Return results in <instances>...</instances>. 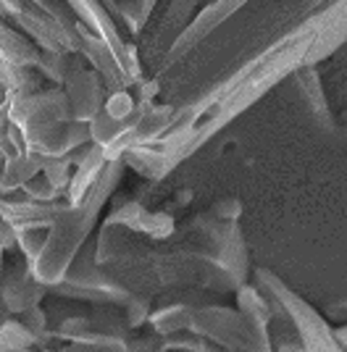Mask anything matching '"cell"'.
Masks as SVG:
<instances>
[{"label": "cell", "instance_id": "obj_18", "mask_svg": "<svg viewBox=\"0 0 347 352\" xmlns=\"http://www.w3.org/2000/svg\"><path fill=\"white\" fill-rule=\"evenodd\" d=\"M8 100H11V95H8L6 89L0 87V105H3V103H8Z\"/></svg>", "mask_w": 347, "mask_h": 352}, {"label": "cell", "instance_id": "obj_8", "mask_svg": "<svg viewBox=\"0 0 347 352\" xmlns=\"http://www.w3.org/2000/svg\"><path fill=\"white\" fill-rule=\"evenodd\" d=\"M105 166H108V161H105V155H103V147L95 145V150L90 153V158L74 168L72 184H69V190H66V203H69V206H79V203L85 200L87 192L92 190V184L101 179Z\"/></svg>", "mask_w": 347, "mask_h": 352}, {"label": "cell", "instance_id": "obj_10", "mask_svg": "<svg viewBox=\"0 0 347 352\" xmlns=\"http://www.w3.org/2000/svg\"><path fill=\"white\" fill-rule=\"evenodd\" d=\"M69 66H72V53L43 50V53H40V60H37L40 74H43L48 82H53L56 87L63 85V79H66V74H69Z\"/></svg>", "mask_w": 347, "mask_h": 352}, {"label": "cell", "instance_id": "obj_4", "mask_svg": "<svg viewBox=\"0 0 347 352\" xmlns=\"http://www.w3.org/2000/svg\"><path fill=\"white\" fill-rule=\"evenodd\" d=\"M27 140L29 153H37L43 158H61V155H69L74 147L92 142V134H90V124L87 121H61L53 124L43 132L37 134H24Z\"/></svg>", "mask_w": 347, "mask_h": 352}, {"label": "cell", "instance_id": "obj_2", "mask_svg": "<svg viewBox=\"0 0 347 352\" xmlns=\"http://www.w3.org/2000/svg\"><path fill=\"white\" fill-rule=\"evenodd\" d=\"M8 113H11V121L24 134H37L53 124L72 121L69 98H66L63 87H56V85L45 87L43 92H34V95L11 98Z\"/></svg>", "mask_w": 347, "mask_h": 352}, {"label": "cell", "instance_id": "obj_5", "mask_svg": "<svg viewBox=\"0 0 347 352\" xmlns=\"http://www.w3.org/2000/svg\"><path fill=\"white\" fill-rule=\"evenodd\" d=\"M40 47L29 40L24 32L11 27L8 21L0 19V60L14 63V66H34L40 60Z\"/></svg>", "mask_w": 347, "mask_h": 352}, {"label": "cell", "instance_id": "obj_9", "mask_svg": "<svg viewBox=\"0 0 347 352\" xmlns=\"http://www.w3.org/2000/svg\"><path fill=\"white\" fill-rule=\"evenodd\" d=\"M124 161L129 163L137 174L150 176V179H160L171 168V161L160 153V150H150L147 145H134L124 153Z\"/></svg>", "mask_w": 347, "mask_h": 352}, {"label": "cell", "instance_id": "obj_16", "mask_svg": "<svg viewBox=\"0 0 347 352\" xmlns=\"http://www.w3.org/2000/svg\"><path fill=\"white\" fill-rule=\"evenodd\" d=\"M24 11H27V0H0V19L8 24H14Z\"/></svg>", "mask_w": 347, "mask_h": 352}, {"label": "cell", "instance_id": "obj_14", "mask_svg": "<svg viewBox=\"0 0 347 352\" xmlns=\"http://www.w3.org/2000/svg\"><path fill=\"white\" fill-rule=\"evenodd\" d=\"M21 192L27 195L29 200H40V203H53V200H61V195H63V192H58L56 187L48 182V176H43V174L29 179L27 184L21 187Z\"/></svg>", "mask_w": 347, "mask_h": 352}, {"label": "cell", "instance_id": "obj_6", "mask_svg": "<svg viewBox=\"0 0 347 352\" xmlns=\"http://www.w3.org/2000/svg\"><path fill=\"white\" fill-rule=\"evenodd\" d=\"M45 158L37 153H19L14 158H6L3 166V176H0V195H14L19 192L29 179H34L37 174H43Z\"/></svg>", "mask_w": 347, "mask_h": 352}, {"label": "cell", "instance_id": "obj_12", "mask_svg": "<svg viewBox=\"0 0 347 352\" xmlns=\"http://www.w3.org/2000/svg\"><path fill=\"white\" fill-rule=\"evenodd\" d=\"M45 245H48V229H24L16 234V248L24 252L29 265L43 255Z\"/></svg>", "mask_w": 347, "mask_h": 352}, {"label": "cell", "instance_id": "obj_15", "mask_svg": "<svg viewBox=\"0 0 347 352\" xmlns=\"http://www.w3.org/2000/svg\"><path fill=\"white\" fill-rule=\"evenodd\" d=\"M21 323L27 326L29 334L37 339V342L48 334V318H45V313H43V308H40V305L24 310V313H21Z\"/></svg>", "mask_w": 347, "mask_h": 352}, {"label": "cell", "instance_id": "obj_11", "mask_svg": "<svg viewBox=\"0 0 347 352\" xmlns=\"http://www.w3.org/2000/svg\"><path fill=\"white\" fill-rule=\"evenodd\" d=\"M43 176H48V182H50L58 192H66L69 184H72L74 166L69 163L66 155H61V158H45Z\"/></svg>", "mask_w": 347, "mask_h": 352}, {"label": "cell", "instance_id": "obj_13", "mask_svg": "<svg viewBox=\"0 0 347 352\" xmlns=\"http://www.w3.org/2000/svg\"><path fill=\"white\" fill-rule=\"evenodd\" d=\"M134 108H137V100H134V95H132L129 89H116V92H108L105 105H103V111H105L108 116L118 118V121H127V118L134 113Z\"/></svg>", "mask_w": 347, "mask_h": 352}, {"label": "cell", "instance_id": "obj_1", "mask_svg": "<svg viewBox=\"0 0 347 352\" xmlns=\"http://www.w3.org/2000/svg\"><path fill=\"white\" fill-rule=\"evenodd\" d=\"M66 3H69V8L76 16V21L85 24L87 30L92 34H98L103 43L114 50V56L121 63L129 85L140 82L143 74H140V60H137V53H134L137 47L121 37V30L116 27V19L103 8L101 0H66Z\"/></svg>", "mask_w": 347, "mask_h": 352}, {"label": "cell", "instance_id": "obj_17", "mask_svg": "<svg viewBox=\"0 0 347 352\" xmlns=\"http://www.w3.org/2000/svg\"><path fill=\"white\" fill-rule=\"evenodd\" d=\"M16 248V229L0 216V252Z\"/></svg>", "mask_w": 347, "mask_h": 352}, {"label": "cell", "instance_id": "obj_7", "mask_svg": "<svg viewBox=\"0 0 347 352\" xmlns=\"http://www.w3.org/2000/svg\"><path fill=\"white\" fill-rule=\"evenodd\" d=\"M45 85H48V79L40 74V69H34V66H14V63L0 60V87L6 89L11 98L43 92Z\"/></svg>", "mask_w": 347, "mask_h": 352}, {"label": "cell", "instance_id": "obj_3", "mask_svg": "<svg viewBox=\"0 0 347 352\" xmlns=\"http://www.w3.org/2000/svg\"><path fill=\"white\" fill-rule=\"evenodd\" d=\"M63 92L69 98V108H72L74 121H92L103 111L108 89L103 85L101 74L95 72L82 53H72V66L63 79Z\"/></svg>", "mask_w": 347, "mask_h": 352}]
</instances>
